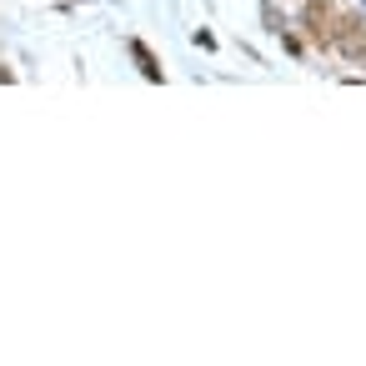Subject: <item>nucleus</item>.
<instances>
[{
  "mask_svg": "<svg viewBox=\"0 0 366 366\" xmlns=\"http://www.w3.org/2000/svg\"><path fill=\"white\" fill-rule=\"evenodd\" d=\"M331 46H336L351 66H366V21H361V11L336 16V36H331Z\"/></svg>",
  "mask_w": 366,
  "mask_h": 366,
  "instance_id": "obj_1",
  "label": "nucleus"
},
{
  "mask_svg": "<svg viewBox=\"0 0 366 366\" xmlns=\"http://www.w3.org/2000/svg\"><path fill=\"white\" fill-rule=\"evenodd\" d=\"M301 26H306V36H311V46H331V36H336V11H331V0H301Z\"/></svg>",
  "mask_w": 366,
  "mask_h": 366,
  "instance_id": "obj_2",
  "label": "nucleus"
},
{
  "mask_svg": "<svg viewBox=\"0 0 366 366\" xmlns=\"http://www.w3.org/2000/svg\"><path fill=\"white\" fill-rule=\"evenodd\" d=\"M131 56H136V66H141L146 81H161V66H156V56L146 51V41H131Z\"/></svg>",
  "mask_w": 366,
  "mask_h": 366,
  "instance_id": "obj_3",
  "label": "nucleus"
},
{
  "mask_svg": "<svg viewBox=\"0 0 366 366\" xmlns=\"http://www.w3.org/2000/svg\"><path fill=\"white\" fill-rule=\"evenodd\" d=\"M0 81H11V71H0Z\"/></svg>",
  "mask_w": 366,
  "mask_h": 366,
  "instance_id": "obj_4",
  "label": "nucleus"
}]
</instances>
